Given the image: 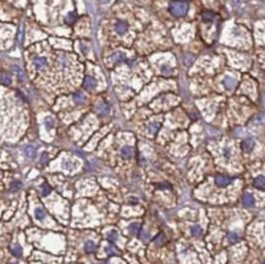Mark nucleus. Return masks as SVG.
Returning <instances> with one entry per match:
<instances>
[{
  "label": "nucleus",
  "mask_w": 265,
  "mask_h": 264,
  "mask_svg": "<svg viewBox=\"0 0 265 264\" xmlns=\"http://www.w3.org/2000/svg\"><path fill=\"white\" fill-rule=\"evenodd\" d=\"M169 10L174 16L181 17V16L186 15L187 10H188V5L185 1H171L170 6H169Z\"/></svg>",
  "instance_id": "f257e3e1"
},
{
  "label": "nucleus",
  "mask_w": 265,
  "mask_h": 264,
  "mask_svg": "<svg viewBox=\"0 0 265 264\" xmlns=\"http://www.w3.org/2000/svg\"><path fill=\"white\" fill-rule=\"evenodd\" d=\"M83 87L86 89H88V90L94 89L97 87V81H95V78L92 77V76H87L84 78V81H83Z\"/></svg>",
  "instance_id": "f03ea898"
},
{
  "label": "nucleus",
  "mask_w": 265,
  "mask_h": 264,
  "mask_svg": "<svg viewBox=\"0 0 265 264\" xmlns=\"http://www.w3.org/2000/svg\"><path fill=\"white\" fill-rule=\"evenodd\" d=\"M127 29H128V25L126 22H124V21L116 22V25H115V31L119 34H125L127 32Z\"/></svg>",
  "instance_id": "7ed1b4c3"
},
{
  "label": "nucleus",
  "mask_w": 265,
  "mask_h": 264,
  "mask_svg": "<svg viewBox=\"0 0 265 264\" xmlns=\"http://www.w3.org/2000/svg\"><path fill=\"white\" fill-rule=\"evenodd\" d=\"M215 184H216L218 186H220V187L227 186V185L230 184V179L226 177V176H224V175H218V176L215 177Z\"/></svg>",
  "instance_id": "20e7f679"
},
{
  "label": "nucleus",
  "mask_w": 265,
  "mask_h": 264,
  "mask_svg": "<svg viewBox=\"0 0 265 264\" xmlns=\"http://www.w3.org/2000/svg\"><path fill=\"white\" fill-rule=\"evenodd\" d=\"M33 64H34L36 69L40 70V69H43V67H45V66H47L48 61H47V59H45V58H43V56H39V58H36V59H34Z\"/></svg>",
  "instance_id": "39448f33"
},
{
  "label": "nucleus",
  "mask_w": 265,
  "mask_h": 264,
  "mask_svg": "<svg viewBox=\"0 0 265 264\" xmlns=\"http://www.w3.org/2000/svg\"><path fill=\"white\" fill-rule=\"evenodd\" d=\"M253 147H254V141L252 138H247L242 142V148L244 152H247V153L253 149Z\"/></svg>",
  "instance_id": "423d86ee"
},
{
  "label": "nucleus",
  "mask_w": 265,
  "mask_h": 264,
  "mask_svg": "<svg viewBox=\"0 0 265 264\" xmlns=\"http://www.w3.org/2000/svg\"><path fill=\"white\" fill-rule=\"evenodd\" d=\"M254 198H253V196L252 195H249V193H247V195H244V197H243V204L246 206V207H253L254 206Z\"/></svg>",
  "instance_id": "0eeeda50"
},
{
  "label": "nucleus",
  "mask_w": 265,
  "mask_h": 264,
  "mask_svg": "<svg viewBox=\"0 0 265 264\" xmlns=\"http://www.w3.org/2000/svg\"><path fill=\"white\" fill-rule=\"evenodd\" d=\"M254 186H256L257 188H260V190H264V187H265V179H264V176H258V177H256V180H254Z\"/></svg>",
  "instance_id": "6e6552de"
},
{
  "label": "nucleus",
  "mask_w": 265,
  "mask_h": 264,
  "mask_svg": "<svg viewBox=\"0 0 265 264\" xmlns=\"http://www.w3.org/2000/svg\"><path fill=\"white\" fill-rule=\"evenodd\" d=\"M34 215H36V218L38 220H43L45 218V210L43 208H37L34 210Z\"/></svg>",
  "instance_id": "1a4fd4ad"
},
{
  "label": "nucleus",
  "mask_w": 265,
  "mask_h": 264,
  "mask_svg": "<svg viewBox=\"0 0 265 264\" xmlns=\"http://www.w3.org/2000/svg\"><path fill=\"white\" fill-rule=\"evenodd\" d=\"M121 155L124 158H130L132 155V148L128 146H125L124 148L121 149Z\"/></svg>",
  "instance_id": "9d476101"
},
{
  "label": "nucleus",
  "mask_w": 265,
  "mask_h": 264,
  "mask_svg": "<svg viewBox=\"0 0 265 264\" xmlns=\"http://www.w3.org/2000/svg\"><path fill=\"white\" fill-rule=\"evenodd\" d=\"M25 153H26V155H27L28 158H33V157L36 155V148L32 147V146H27V147L25 148Z\"/></svg>",
  "instance_id": "9b49d317"
},
{
  "label": "nucleus",
  "mask_w": 265,
  "mask_h": 264,
  "mask_svg": "<svg viewBox=\"0 0 265 264\" xmlns=\"http://www.w3.org/2000/svg\"><path fill=\"white\" fill-rule=\"evenodd\" d=\"M84 248H86V252H88V253H92V252H94V251L97 249V246H95V243H94V242H92V241H88V242L86 243Z\"/></svg>",
  "instance_id": "f8f14e48"
},
{
  "label": "nucleus",
  "mask_w": 265,
  "mask_h": 264,
  "mask_svg": "<svg viewBox=\"0 0 265 264\" xmlns=\"http://www.w3.org/2000/svg\"><path fill=\"white\" fill-rule=\"evenodd\" d=\"M11 253L14 256H16V257H20L22 255V249H21V247H20L18 245H14V246H11Z\"/></svg>",
  "instance_id": "ddd939ff"
},
{
  "label": "nucleus",
  "mask_w": 265,
  "mask_h": 264,
  "mask_svg": "<svg viewBox=\"0 0 265 264\" xmlns=\"http://www.w3.org/2000/svg\"><path fill=\"white\" fill-rule=\"evenodd\" d=\"M12 70H14V72H16L17 77H18L20 79H21V81H25V78H26V77H25V72H23V71H22L21 69H20L18 66H14Z\"/></svg>",
  "instance_id": "4468645a"
},
{
  "label": "nucleus",
  "mask_w": 265,
  "mask_h": 264,
  "mask_svg": "<svg viewBox=\"0 0 265 264\" xmlns=\"http://www.w3.org/2000/svg\"><path fill=\"white\" fill-rule=\"evenodd\" d=\"M191 231H192V233H193V236H200L202 233H203L202 228H200V226H198V225L193 226V228L191 229Z\"/></svg>",
  "instance_id": "2eb2a0df"
},
{
  "label": "nucleus",
  "mask_w": 265,
  "mask_h": 264,
  "mask_svg": "<svg viewBox=\"0 0 265 264\" xmlns=\"http://www.w3.org/2000/svg\"><path fill=\"white\" fill-rule=\"evenodd\" d=\"M139 229H141V224H139V222H133V224L130 225V231L132 233H137L139 231Z\"/></svg>",
  "instance_id": "dca6fc26"
},
{
  "label": "nucleus",
  "mask_w": 265,
  "mask_h": 264,
  "mask_svg": "<svg viewBox=\"0 0 265 264\" xmlns=\"http://www.w3.org/2000/svg\"><path fill=\"white\" fill-rule=\"evenodd\" d=\"M227 238H229V241L231 242V243H235V242H237L238 240H240V237L236 235L235 232H229V235H227Z\"/></svg>",
  "instance_id": "f3484780"
},
{
  "label": "nucleus",
  "mask_w": 265,
  "mask_h": 264,
  "mask_svg": "<svg viewBox=\"0 0 265 264\" xmlns=\"http://www.w3.org/2000/svg\"><path fill=\"white\" fill-rule=\"evenodd\" d=\"M108 238H109V241H111V242H115L116 238H117V232H116L115 230L109 231V233H108Z\"/></svg>",
  "instance_id": "a211bd4d"
},
{
  "label": "nucleus",
  "mask_w": 265,
  "mask_h": 264,
  "mask_svg": "<svg viewBox=\"0 0 265 264\" xmlns=\"http://www.w3.org/2000/svg\"><path fill=\"white\" fill-rule=\"evenodd\" d=\"M76 21V14L75 12H71L66 16V22L67 23H74Z\"/></svg>",
  "instance_id": "6ab92c4d"
},
{
  "label": "nucleus",
  "mask_w": 265,
  "mask_h": 264,
  "mask_svg": "<svg viewBox=\"0 0 265 264\" xmlns=\"http://www.w3.org/2000/svg\"><path fill=\"white\" fill-rule=\"evenodd\" d=\"M225 86L227 88H233V86H235V79L230 78V77H226L225 78Z\"/></svg>",
  "instance_id": "aec40b11"
},
{
  "label": "nucleus",
  "mask_w": 265,
  "mask_h": 264,
  "mask_svg": "<svg viewBox=\"0 0 265 264\" xmlns=\"http://www.w3.org/2000/svg\"><path fill=\"white\" fill-rule=\"evenodd\" d=\"M74 99H75L76 103H83V101H84V97L81 93H75L74 94Z\"/></svg>",
  "instance_id": "412c9836"
},
{
  "label": "nucleus",
  "mask_w": 265,
  "mask_h": 264,
  "mask_svg": "<svg viewBox=\"0 0 265 264\" xmlns=\"http://www.w3.org/2000/svg\"><path fill=\"white\" fill-rule=\"evenodd\" d=\"M44 123H45V126H47L48 128H53V127H54V120H53L52 117H45Z\"/></svg>",
  "instance_id": "4be33fe9"
},
{
  "label": "nucleus",
  "mask_w": 265,
  "mask_h": 264,
  "mask_svg": "<svg viewBox=\"0 0 265 264\" xmlns=\"http://www.w3.org/2000/svg\"><path fill=\"white\" fill-rule=\"evenodd\" d=\"M0 79H1V83L6 85V86L11 83V78H10V77H9L7 75H3V76H1V78H0Z\"/></svg>",
  "instance_id": "5701e85b"
},
{
  "label": "nucleus",
  "mask_w": 265,
  "mask_h": 264,
  "mask_svg": "<svg viewBox=\"0 0 265 264\" xmlns=\"http://www.w3.org/2000/svg\"><path fill=\"white\" fill-rule=\"evenodd\" d=\"M99 113L100 114H103V115H105V114H108L109 113V108L105 105V104H100V108H99Z\"/></svg>",
  "instance_id": "b1692460"
},
{
  "label": "nucleus",
  "mask_w": 265,
  "mask_h": 264,
  "mask_svg": "<svg viewBox=\"0 0 265 264\" xmlns=\"http://www.w3.org/2000/svg\"><path fill=\"white\" fill-rule=\"evenodd\" d=\"M42 192H43V196H47V195H49L50 193V187L47 185V184H44L43 186H42Z\"/></svg>",
  "instance_id": "393cba45"
},
{
  "label": "nucleus",
  "mask_w": 265,
  "mask_h": 264,
  "mask_svg": "<svg viewBox=\"0 0 265 264\" xmlns=\"http://www.w3.org/2000/svg\"><path fill=\"white\" fill-rule=\"evenodd\" d=\"M158 128H159V125L158 124H150V126H149V130H150V132H153V133H155V132L158 131Z\"/></svg>",
  "instance_id": "a878e982"
},
{
  "label": "nucleus",
  "mask_w": 265,
  "mask_h": 264,
  "mask_svg": "<svg viewBox=\"0 0 265 264\" xmlns=\"http://www.w3.org/2000/svg\"><path fill=\"white\" fill-rule=\"evenodd\" d=\"M111 56H113V58H111L113 60H122V59H124V54H121V53H115L114 55H111Z\"/></svg>",
  "instance_id": "bb28decb"
},
{
  "label": "nucleus",
  "mask_w": 265,
  "mask_h": 264,
  "mask_svg": "<svg viewBox=\"0 0 265 264\" xmlns=\"http://www.w3.org/2000/svg\"><path fill=\"white\" fill-rule=\"evenodd\" d=\"M17 40H18V43H22V40H23V28H20Z\"/></svg>",
  "instance_id": "cd10ccee"
},
{
  "label": "nucleus",
  "mask_w": 265,
  "mask_h": 264,
  "mask_svg": "<svg viewBox=\"0 0 265 264\" xmlns=\"http://www.w3.org/2000/svg\"><path fill=\"white\" fill-rule=\"evenodd\" d=\"M106 251H108L109 255H115V253H116L115 248H113V247H108V249H106Z\"/></svg>",
  "instance_id": "c85d7f7f"
},
{
  "label": "nucleus",
  "mask_w": 265,
  "mask_h": 264,
  "mask_svg": "<svg viewBox=\"0 0 265 264\" xmlns=\"http://www.w3.org/2000/svg\"><path fill=\"white\" fill-rule=\"evenodd\" d=\"M20 186H21V184H20V182H15V184H12V186H11V187H12L11 190H12V191H14V190H17Z\"/></svg>",
  "instance_id": "c756f323"
},
{
  "label": "nucleus",
  "mask_w": 265,
  "mask_h": 264,
  "mask_svg": "<svg viewBox=\"0 0 265 264\" xmlns=\"http://www.w3.org/2000/svg\"><path fill=\"white\" fill-rule=\"evenodd\" d=\"M64 166H65V169H67V170H71V169H72V164H71V163H65Z\"/></svg>",
  "instance_id": "7c9ffc66"
},
{
  "label": "nucleus",
  "mask_w": 265,
  "mask_h": 264,
  "mask_svg": "<svg viewBox=\"0 0 265 264\" xmlns=\"http://www.w3.org/2000/svg\"><path fill=\"white\" fill-rule=\"evenodd\" d=\"M47 160H48V155H47V154L44 153V154L42 155V163H45Z\"/></svg>",
  "instance_id": "2f4dec72"
},
{
  "label": "nucleus",
  "mask_w": 265,
  "mask_h": 264,
  "mask_svg": "<svg viewBox=\"0 0 265 264\" xmlns=\"http://www.w3.org/2000/svg\"><path fill=\"white\" fill-rule=\"evenodd\" d=\"M10 264H15V263H10Z\"/></svg>",
  "instance_id": "473e14b6"
}]
</instances>
